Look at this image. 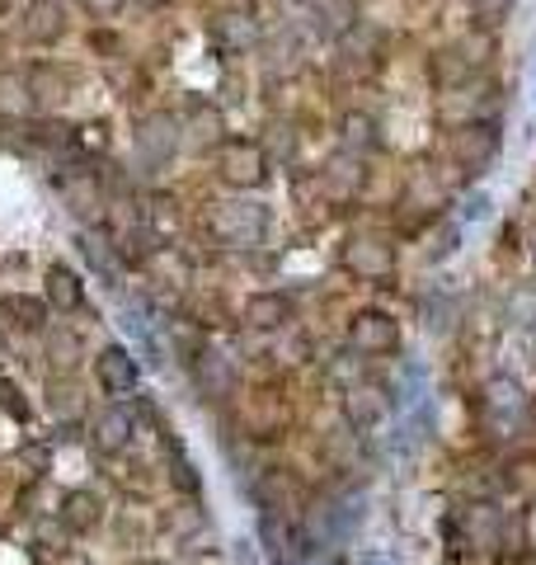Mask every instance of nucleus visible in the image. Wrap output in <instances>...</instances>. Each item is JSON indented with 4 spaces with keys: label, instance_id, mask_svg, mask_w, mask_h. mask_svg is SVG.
I'll list each match as a JSON object with an SVG mask.
<instances>
[{
    "label": "nucleus",
    "instance_id": "f257e3e1",
    "mask_svg": "<svg viewBox=\"0 0 536 565\" xmlns=\"http://www.w3.org/2000/svg\"><path fill=\"white\" fill-rule=\"evenodd\" d=\"M357 523V500L353 494H330V500H311L301 509V537L311 552H330L339 546Z\"/></svg>",
    "mask_w": 536,
    "mask_h": 565
},
{
    "label": "nucleus",
    "instance_id": "f03ea898",
    "mask_svg": "<svg viewBox=\"0 0 536 565\" xmlns=\"http://www.w3.org/2000/svg\"><path fill=\"white\" fill-rule=\"evenodd\" d=\"M207 232L217 236L226 250H249L268 236V207L264 203H249V199H231V203H217L207 217Z\"/></svg>",
    "mask_w": 536,
    "mask_h": 565
},
{
    "label": "nucleus",
    "instance_id": "7ed1b4c3",
    "mask_svg": "<svg viewBox=\"0 0 536 565\" xmlns=\"http://www.w3.org/2000/svg\"><path fill=\"white\" fill-rule=\"evenodd\" d=\"M217 180L226 189H264L268 184V156L259 141H249V137H226L222 147H217Z\"/></svg>",
    "mask_w": 536,
    "mask_h": 565
},
{
    "label": "nucleus",
    "instance_id": "20e7f679",
    "mask_svg": "<svg viewBox=\"0 0 536 565\" xmlns=\"http://www.w3.org/2000/svg\"><path fill=\"white\" fill-rule=\"evenodd\" d=\"M184 147V122H179L170 109H151L137 118V132H132V151L141 166L160 170L165 161H174V151Z\"/></svg>",
    "mask_w": 536,
    "mask_h": 565
},
{
    "label": "nucleus",
    "instance_id": "39448f33",
    "mask_svg": "<svg viewBox=\"0 0 536 565\" xmlns=\"http://www.w3.org/2000/svg\"><path fill=\"white\" fill-rule=\"evenodd\" d=\"M480 419L494 438H508L527 424V396L513 377H490L485 392H480Z\"/></svg>",
    "mask_w": 536,
    "mask_h": 565
},
{
    "label": "nucleus",
    "instance_id": "423d86ee",
    "mask_svg": "<svg viewBox=\"0 0 536 565\" xmlns=\"http://www.w3.org/2000/svg\"><path fill=\"white\" fill-rule=\"evenodd\" d=\"M447 151H452V166L461 174L480 180V174H490V166L499 161V128L494 122H461V128H452Z\"/></svg>",
    "mask_w": 536,
    "mask_h": 565
},
{
    "label": "nucleus",
    "instance_id": "0eeeda50",
    "mask_svg": "<svg viewBox=\"0 0 536 565\" xmlns=\"http://www.w3.org/2000/svg\"><path fill=\"white\" fill-rule=\"evenodd\" d=\"M344 269L363 282H382L396 274V245L377 232H357L344 241Z\"/></svg>",
    "mask_w": 536,
    "mask_h": 565
},
{
    "label": "nucleus",
    "instance_id": "6e6552de",
    "mask_svg": "<svg viewBox=\"0 0 536 565\" xmlns=\"http://www.w3.org/2000/svg\"><path fill=\"white\" fill-rule=\"evenodd\" d=\"M485 57H475V43H442L433 47V57H428V81L438 85V90H461V85L475 81V71Z\"/></svg>",
    "mask_w": 536,
    "mask_h": 565
},
{
    "label": "nucleus",
    "instance_id": "1a4fd4ad",
    "mask_svg": "<svg viewBox=\"0 0 536 565\" xmlns=\"http://www.w3.org/2000/svg\"><path fill=\"white\" fill-rule=\"evenodd\" d=\"M193 382H199V392L207 401H226V396H236L240 373L222 349H199V359H193Z\"/></svg>",
    "mask_w": 536,
    "mask_h": 565
},
{
    "label": "nucleus",
    "instance_id": "9d476101",
    "mask_svg": "<svg viewBox=\"0 0 536 565\" xmlns=\"http://www.w3.org/2000/svg\"><path fill=\"white\" fill-rule=\"evenodd\" d=\"M349 344L357 353H396L400 349V326L386 311H357L349 326Z\"/></svg>",
    "mask_w": 536,
    "mask_h": 565
},
{
    "label": "nucleus",
    "instance_id": "9b49d317",
    "mask_svg": "<svg viewBox=\"0 0 536 565\" xmlns=\"http://www.w3.org/2000/svg\"><path fill=\"white\" fill-rule=\"evenodd\" d=\"M386 415H390V396L382 392V386H372V382H353L349 392H344V419H349V429L372 434Z\"/></svg>",
    "mask_w": 536,
    "mask_h": 565
},
{
    "label": "nucleus",
    "instance_id": "f8f14e48",
    "mask_svg": "<svg viewBox=\"0 0 536 565\" xmlns=\"http://www.w3.org/2000/svg\"><path fill=\"white\" fill-rule=\"evenodd\" d=\"M20 29H24V39L39 43V47L62 43L66 39V6L62 0H29Z\"/></svg>",
    "mask_w": 536,
    "mask_h": 565
},
{
    "label": "nucleus",
    "instance_id": "ddd939ff",
    "mask_svg": "<svg viewBox=\"0 0 536 565\" xmlns=\"http://www.w3.org/2000/svg\"><path fill=\"white\" fill-rule=\"evenodd\" d=\"M207 39L222 52H249L259 43V24H255V14H245V10H226V14H212L207 20Z\"/></svg>",
    "mask_w": 536,
    "mask_h": 565
},
{
    "label": "nucleus",
    "instance_id": "4468645a",
    "mask_svg": "<svg viewBox=\"0 0 536 565\" xmlns=\"http://www.w3.org/2000/svg\"><path fill=\"white\" fill-rule=\"evenodd\" d=\"M128 438H132V415L122 411V405H104V411L89 419V448H95V457L122 452Z\"/></svg>",
    "mask_w": 536,
    "mask_h": 565
},
{
    "label": "nucleus",
    "instance_id": "2eb2a0df",
    "mask_svg": "<svg viewBox=\"0 0 536 565\" xmlns=\"http://www.w3.org/2000/svg\"><path fill=\"white\" fill-rule=\"evenodd\" d=\"M62 199H66V207L76 212L81 222H99L104 217V189H99V174L95 170H71V174H62Z\"/></svg>",
    "mask_w": 536,
    "mask_h": 565
},
{
    "label": "nucleus",
    "instance_id": "dca6fc26",
    "mask_svg": "<svg viewBox=\"0 0 536 565\" xmlns=\"http://www.w3.org/2000/svg\"><path fill=\"white\" fill-rule=\"evenodd\" d=\"M95 373H99V386L109 396H132L137 392V359L122 344H109L95 359Z\"/></svg>",
    "mask_w": 536,
    "mask_h": 565
},
{
    "label": "nucleus",
    "instance_id": "f3484780",
    "mask_svg": "<svg viewBox=\"0 0 536 565\" xmlns=\"http://www.w3.org/2000/svg\"><path fill=\"white\" fill-rule=\"evenodd\" d=\"M292 321V302L282 292H255L245 302V326L249 330H278Z\"/></svg>",
    "mask_w": 536,
    "mask_h": 565
},
{
    "label": "nucleus",
    "instance_id": "a211bd4d",
    "mask_svg": "<svg viewBox=\"0 0 536 565\" xmlns=\"http://www.w3.org/2000/svg\"><path fill=\"white\" fill-rule=\"evenodd\" d=\"M226 128H222V114L217 109H207V104H199V109L189 114V122H184V141L193 151H212V147H222V137Z\"/></svg>",
    "mask_w": 536,
    "mask_h": 565
},
{
    "label": "nucleus",
    "instance_id": "6ab92c4d",
    "mask_svg": "<svg viewBox=\"0 0 536 565\" xmlns=\"http://www.w3.org/2000/svg\"><path fill=\"white\" fill-rule=\"evenodd\" d=\"M282 424H288V405H282V401H274V396H255V401H249L245 429L255 438H274Z\"/></svg>",
    "mask_w": 536,
    "mask_h": 565
},
{
    "label": "nucleus",
    "instance_id": "aec40b11",
    "mask_svg": "<svg viewBox=\"0 0 536 565\" xmlns=\"http://www.w3.org/2000/svg\"><path fill=\"white\" fill-rule=\"evenodd\" d=\"M339 141H344V151H349V156L372 151V147H377V118L363 114V109L344 114V122H339Z\"/></svg>",
    "mask_w": 536,
    "mask_h": 565
},
{
    "label": "nucleus",
    "instance_id": "412c9836",
    "mask_svg": "<svg viewBox=\"0 0 536 565\" xmlns=\"http://www.w3.org/2000/svg\"><path fill=\"white\" fill-rule=\"evenodd\" d=\"M62 523L71 533H95L99 527V500L89 490H71L62 500Z\"/></svg>",
    "mask_w": 536,
    "mask_h": 565
},
{
    "label": "nucleus",
    "instance_id": "4be33fe9",
    "mask_svg": "<svg viewBox=\"0 0 536 565\" xmlns=\"http://www.w3.org/2000/svg\"><path fill=\"white\" fill-rule=\"evenodd\" d=\"M47 302L57 307V311H76L85 302V292H81V278L62 269V264H52L47 269Z\"/></svg>",
    "mask_w": 536,
    "mask_h": 565
},
{
    "label": "nucleus",
    "instance_id": "5701e85b",
    "mask_svg": "<svg viewBox=\"0 0 536 565\" xmlns=\"http://www.w3.org/2000/svg\"><path fill=\"white\" fill-rule=\"evenodd\" d=\"M33 109V85L24 76H0V114H29Z\"/></svg>",
    "mask_w": 536,
    "mask_h": 565
},
{
    "label": "nucleus",
    "instance_id": "b1692460",
    "mask_svg": "<svg viewBox=\"0 0 536 565\" xmlns=\"http://www.w3.org/2000/svg\"><path fill=\"white\" fill-rule=\"evenodd\" d=\"M467 533H471V542H480V546H494L499 514H494L490 504H471V509H467Z\"/></svg>",
    "mask_w": 536,
    "mask_h": 565
},
{
    "label": "nucleus",
    "instance_id": "393cba45",
    "mask_svg": "<svg viewBox=\"0 0 536 565\" xmlns=\"http://www.w3.org/2000/svg\"><path fill=\"white\" fill-rule=\"evenodd\" d=\"M513 6L517 0H467V10H471V20L480 24V29H499L513 14Z\"/></svg>",
    "mask_w": 536,
    "mask_h": 565
},
{
    "label": "nucleus",
    "instance_id": "a878e982",
    "mask_svg": "<svg viewBox=\"0 0 536 565\" xmlns=\"http://www.w3.org/2000/svg\"><path fill=\"white\" fill-rule=\"evenodd\" d=\"M81 250H85V259L95 264V269L109 278V282H118V264H114V245L109 241H99V236H85L81 241Z\"/></svg>",
    "mask_w": 536,
    "mask_h": 565
},
{
    "label": "nucleus",
    "instance_id": "bb28decb",
    "mask_svg": "<svg viewBox=\"0 0 536 565\" xmlns=\"http://www.w3.org/2000/svg\"><path fill=\"white\" fill-rule=\"evenodd\" d=\"M504 486L517 494V500H536V462H532V457H523V462H513V467H508Z\"/></svg>",
    "mask_w": 536,
    "mask_h": 565
},
{
    "label": "nucleus",
    "instance_id": "cd10ccee",
    "mask_svg": "<svg viewBox=\"0 0 536 565\" xmlns=\"http://www.w3.org/2000/svg\"><path fill=\"white\" fill-rule=\"evenodd\" d=\"M170 476H174V481H179V490H189V494H199V471H193V462H189V457L184 452H170Z\"/></svg>",
    "mask_w": 536,
    "mask_h": 565
},
{
    "label": "nucleus",
    "instance_id": "c85d7f7f",
    "mask_svg": "<svg viewBox=\"0 0 536 565\" xmlns=\"http://www.w3.org/2000/svg\"><path fill=\"white\" fill-rule=\"evenodd\" d=\"M81 6H85V14H89V20H118L128 0H81Z\"/></svg>",
    "mask_w": 536,
    "mask_h": 565
},
{
    "label": "nucleus",
    "instance_id": "c756f323",
    "mask_svg": "<svg viewBox=\"0 0 536 565\" xmlns=\"http://www.w3.org/2000/svg\"><path fill=\"white\" fill-rule=\"evenodd\" d=\"M461 217H467V222L490 217V199H485V193H475V199H467V207H461Z\"/></svg>",
    "mask_w": 536,
    "mask_h": 565
},
{
    "label": "nucleus",
    "instance_id": "7c9ffc66",
    "mask_svg": "<svg viewBox=\"0 0 536 565\" xmlns=\"http://www.w3.org/2000/svg\"><path fill=\"white\" fill-rule=\"evenodd\" d=\"M137 6H141V10H170L174 0H137Z\"/></svg>",
    "mask_w": 536,
    "mask_h": 565
},
{
    "label": "nucleus",
    "instance_id": "2f4dec72",
    "mask_svg": "<svg viewBox=\"0 0 536 565\" xmlns=\"http://www.w3.org/2000/svg\"><path fill=\"white\" fill-rule=\"evenodd\" d=\"M363 565H390V561H386L382 552H367V556H363Z\"/></svg>",
    "mask_w": 536,
    "mask_h": 565
},
{
    "label": "nucleus",
    "instance_id": "473e14b6",
    "mask_svg": "<svg viewBox=\"0 0 536 565\" xmlns=\"http://www.w3.org/2000/svg\"><path fill=\"white\" fill-rule=\"evenodd\" d=\"M6 10H10V0H0V14H6Z\"/></svg>",
    "mask_w": 536,
    "mask_h": 565
}]
</instances>
